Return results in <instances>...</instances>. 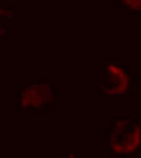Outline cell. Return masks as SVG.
Here are the masks:
<instances>
[{"label": "cell", "instance_id": "obj_1", "mask_svg": "<svg viewBox=\"0 0 141 158\" xmlns=\"http://www.w3.org/2000/svg\"><path fill=\"white\" fill-rule=\"evenodd\" d=\"M129 7L134 9H141V0H122Z\"/></svg>", "mask_w": 141, "mask_h": 158}]
</instances>
